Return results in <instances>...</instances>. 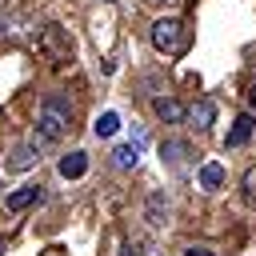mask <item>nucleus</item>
Masks as SVG:
<instances>
[{
    "mask_svg": "<svg viewBox=\"0 0 256 256\" xmlns=\"http://www.w3.org/2000/svg\"><path fill=\"white\" fill-rule=\"evenodd\" d=\"M68 128H72V104H68V96L48 92L44 104H40V116H36V140L40 144H56V140H64Z\"/></svg>",
    "mask_w": 256,
    "mask_h": 256,
    "instance_id": "1",
    "label": "nucleus"
},
{
    "mask_svg": "<svg viewBox=\"0 0 256 256\" xmlns=\"http://www.w3.org/2000/svg\"><path fill=\"white\" fill-rule=\"evenodd\" d=\"M152 44H156V52H164V56H184L188 52V44H192V32L184 28V20H156L152 24Z\"/></svg>",
    "mask_w": 256,
    "mask_h": 256,
    "instance_id": "2",
    "label": "nucleus"
},
{
    "mask_svg": "<svg viewBox=\"0 0 256 256\" xmlns=\"http://www.w3.org/2000/svg\"><path fill=\"white\" fill-rule=\"evenodd\" d=\"M32 44H36V52H44L48 60H68V48H72L60 24H44V28L32 36Z\"/></svg>",
    "mask_w": 256,
    "mask_h": 256,
    "instance_id": "3",
    "label": "nucleus"
},
{
    "mask_svg": "<svg viewBox=\"0 0 256 256\" xmlns=\"http://www.w3.org/2000/svg\"><path fill=\"white\" fill-rule=\"evenodd\" d=\"M160 160H164L172 172H188V164H192V144H188V140H164V144H160Z\"/></svg>",
    "mask_w": 256,
    "mask_h": 256,
    "instance_id": "4",
    "label": "nucleus"
},
{
    "mask_svg": "<svg viewBox=\"0 0 256 256\" xmlns=\"http://www.w3.org/2000/svg\"><path fill=\"white\" fill-rule=\"evenodd\" d=\"M252 132H256V120H252V112H240V116L232 120L228 136H224V148H240V144H248V140H252Z\"/></svg>",
    "mask_w": 256,
    "mask_h": 256,
    "instance_id": "5",
    "label": "nucleus"
},
{
    "mask_svg": "<svg viewBox=\"0 0 256 256\" xmlns=\"http://www.w3.org/2000/svg\"><path fill=\"white\" fill-rule=\"evenodd\" d=\"M224 176H228V172H224V164H220V160H208V164H200L196 184H200L204 192H216V188L224 184Z\"/></svg>",
    "mask_w": 256,
    "mask_h": 256,
    "instance_id": "6",
    "label": "nucleus"
},
{
    "mask_svg": "<svg viewBox=\"0 0 256 256\" xmlns=\"http://www.w3.org/2000/svg\"><path fill=\"white\" fill-rule=\"evenodd\" d=\"M40 196H44V192H40V184H24V188H16V192L4 200V208H8V212H24V208H32Z\"/></svg>",
    "mask_w": 256,
    "mask_h": 256,
    "instance_id": "7",
    "label": "nucleus"
},
{
    "mask_svg": "<svg viewBox=\"0 0 256 256\" xmlns=\"http://www.w3.org/2000/svg\"><path fill=\"white\" fill-rule=\"evenodd\" d=\"M56 172H60L64 180H80V176L88 172V156H84V152H68V156H60Z\"/></svg>",
    "mask_w": 256,
    "mask_h": 256,
    "instance_id": "8",
    "label": "nucleus"
},
{
    "mask_svg": "<svg viewBox=\"0 0 256 256\" xmlns=\"http://www.w3.org/2000/svg\"><path fill=\"white\" fill-rule=\"evenodd\" d=\"M152 108H156V116H160L164 124H180V120L188 116V112H184V104H180V100H172V96H160Z\"/></svg>",
    "mask_w": 256,
    "mask_h": 256,
    "instance_id": "9",
    "label": "nucleus"
},
{
    "mask_svg": "<svg viewBox=\"0 0 256 256\" xmlns=\"http://www.w3.org/2000/svg\"><path fill=\"white\" fill-rule=\"evenodd\" d=\"M188 120H192L200 132H208V128H212V120H216V104H212V100H196V104L188 108Z\"/></svg>",
    "mask_w": 256,
    "mask_h": 256,
    "instance_id": "10",
    "label": "nucleus"
},
{
    "mask_svg": "<svg viewBox=\"0 0 256 256\" xmlns=\"http://www.w3.org/2000/svg\"><path fill=\"white\" fill-rule=\"evenodd\" d=\"M36 160H40V156H36V140H32V144H20V148L8 156V172H28Z\"/></svg>",
    "mask_w": 256,
    "mask_h": 256,
    "instance_id": "11",
    "label": "nucleus"
},
{
    "mask_svg": "<svg viewBox=\"0 0 256 256\" xmlns=\"http://www.w3.org/2000/svg\"><path fill=\"white\" fill-rule=\"evenodd\" d=\"M144 216H148V224H152V228L168 224V200H164L160 192H152V196H148V208H144Z\"/></svg>",
    "mask_w": 256,
    "mask_h": 256,
    "instance_id": "12",
    "label": "nucleus"
},
{
    "mask_svg": "<svg viewBox=\"0 0 256 256\" xmlns=\"http://www.w3.org/2000/svg\"><path fill=\"white\" fill-rule=\"evenodd\" d=\"M112 160H116V168H136V160H140V144L132 140V144H120L116 152H112Z\"/></svg>",
    "mask_w": 256,
    "mask_h": 256,
    "instance_id": "13",
    "label": "nucleus"
},
{
    "mask_svg": "<svg viewBox=\"0 0 256 256\" xmlns=\"http://www.w3.org/2000/svg\"><path fill=\"white\" fill-rule=\"evenodd\" d=\"M116 128H120V116H116V112H100V116H96V124H92V132H96V136H104V140H108Z\"/></svg>",
    "mask_w": 256,
    "mask_h": 256,
    "instance_id": "14",
    "label": "nucleus"
},
{
    "mask_svg": "<svg viewBox=\"0 0 256 256\" xmlns=\"http://www.w3.org/2000/svg\"><path fill=\"white\" fill-rule=\"evenodd\" d=\"M124 256H160V252H156V244L136 240V244H124Z\"/></svg>",
    "mask_w": 256,
    "mask_h": 256,
    "instance_id": "15",
    "label": "nucleus"
},
{
    "mask_svg": "<svg viewBox=\"0 0 256 256\" xmlns=\"http://www.w3.org/2000/svg\"><path fill=\"white\" fill-rule=\"evenodd\" d=\"M240 184H244V196H248V200L256 204V164H252V168L244 172V180H240Z\"/></svg>",
    "mask_w": 256,
    "mask_h": 256,
    "instance_id": "16",
    "label": "nucleus"
},
{
    "mask_svg": "<svg viewBox=\"0 0 256 256\" xmlns=\"http://www.w3.org/2000/svg\"><path fill=\"white\" fill-rule=\"evenodd\" d=\"M184 256H212V248H188Z\"/></svg>",
    "mask_w": 256,
    "mask_h": 256,
    "instance_id": "17",
    "label": "nucleus"
},
{
    "mask_svg": "<svg viewBox=\"0 0 256 256\" xmlns=\"http://www.w3.org/2000/svg\"><path fill=\"white\" fill-rule=\"evenodd\" d=\"M248 104H252V108H256V84H252V92H248Z\"/></svg>",
    "mask_w": 256,
    "mask_h": 256,
    "instance_id": "18",
    "label": "nucleus"
},
{
    "mask_svg": "<svg viewBox=\"0 0 256 256\" xmlns=\"http://www.w3.org/2000/svg\"><path fill=\"white\" fill-rule=\"evenodd\" d=\"M0 256H4V236H0Z\"/></svg>",
    "mask_w": 256,
    "mask_h": 256,
    "instance_id": "19",
    "label": "nucleus"
}]
</instances>
